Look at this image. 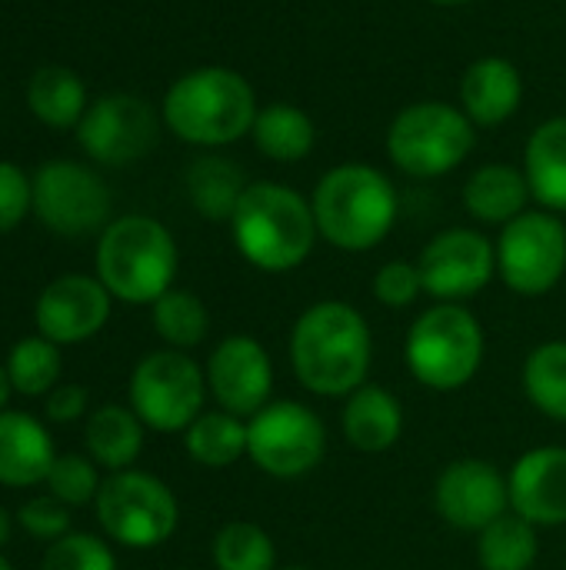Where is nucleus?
<instances>
[{"label": "nucleus", "instance_id": "nucleus-1", "mask_svg": "<svg viewBox=\"0 0 566 570\" xmlns=\"http://www.w3.org/2000/svg\"><path fill=\"white\" fill-rule=\"evenodd\" d=\"M287 357L304 391L344 401L370 381L374 334L354 304L317 301L294 321Z\"/></svg>", "mask_w": 566, "mask_h": 570}, {"label": "nucleus", "instance_id": "nucleus-2", "mask_svg": "<svg viewBox=\"0 0 566 570\" xmlns=\"http://www.w3.org/2000/svg\"><path fill=\"white\" fill-rule=\"evenodd\" d=\"M230 237L250 267L290 274L307 264L320 230L310 197L277 180H250L230 217Z\"/></svg>", "mask_w": 566, "mask_h": 570}, {"label": "nucleus", "instance_id": "nucleus-3", "mask_svg": "<svg viewBox=\"0 0 566 570\" xmlns=\"http://www.w3.org/2000/svg\"><path fill=\"white\" fill-rule=\"evenodd\" d=\"M310 207L320 240L344 254H367L390 237L400 217V194L380 167L350 160L317 180Z\"/></svg>", "mask_w": 566, "mask_h": 570}, {"label": "nucleus", "instance_id": "nucleus-4", "mask_svg": "<svg viewBox=\"0 0 566 570\" xmlns=\"http://www.w3.org/2000/svg\"><path fill=\"white\" fill-rule=\"evenodd\" d=\"M257 94L234 67H197L180 73L163 94L167 130L193 147L220 150L250 137L257 120Z\"/></svg>", "mask_w": 566, "mask_h": 570}, {"label": "nucleus", "instance_id": "nucleus-5", "mask_svg": "<svg viewBox=\"0 0 566 570\" xmlns=\"http://www.w3.org/2000/svg\"><path fill=\"white\" fill-rule=\"evenodd\" d=\"M177 264V240L157 217L123 214L100 230L97 277L123 304L160 301L173 287Z\"/></svg>", "mask_w": 566, "mask_h": 570}, {"label": "nucleus", "instance_id": "nucleus-6", "mask_svg": "<svg viewBox=\"0 0 566 570\" xmlns=\"http://www.w3.org/2000/svg\"><path fill=\"white\" fill-rule=\"evenodd\" d=\"M484 357L487 334L467 304H430L414 317L404 341L410 377L434 394L464 391L480 374Z\"/></svg>", "mask_w": 566, "mask_h": 570}, {"label": "nucleus", "instance_id": "nucleus-7", "mask_svg": "<svg viewBox=\"0 0 566 570\" xmlns=\"http://www.w3.org/2000/svg\"><path fill=\"white\" fill-rule=\"evenodd\" d=\"M474 120L447 100L407 104L387 127V157L414 180L447 177L474 154Z\"/></svg>", "mask_w": 566, "mask_h": 570}, {"label": "nucleus", "instance_id": "nucleus-8", "mask_svg": "<svg viewBox=\"0 0 566 570\" xmlns=\"http://www.w3.org/2000/svg\"><path fill=\"white\" fill-rule=\"evenodd\" d=\"M97 521L103 534L127 551H153L167 544L180 524L173 491L147 471H117L97 491Z\"/></svg>", "mask_w": 566, "mask_h": 570}, {"label": "nucleus", "instance_id": "nucleus-9", "mask_svg": "<svg viewBox=\"0 0 566 570\" xmlns=\"http://www.w3.org/2000/svg\"><path fill=\"white\" fill-rule=\"evenodd\" d=\"M207 374L187 351H150L130 374V407L157 434H183L207 404Z\"/></svg>", "mask_w": 566, "mask_h": 570}, {"label": "nucleus", "instance_id": "nucleus-10", "mask_svg": "<svg viewBox=\"0 0 566 570\" xmlns=\"http://www.w3.org/2000/svg\"><path fill=\"white\" fill-rule=\"evenodd\" d=\"M250 464L277 481H297L327 458V424L300 401H270L247 421Z\"/></svg>", "mask_w": 566, "mask_h": 570}, {"label": "nucleus", "instance_id": "nucleus-11", "mask_svg": "<svg viewBox=\"0 0 566 570\" xmlns=\"http://www.w3.org/2000/svg\"><path fill=\"white\" fill-rule=\"evenodd\" d=\"M497 277L517 297H547L566 277V224L554 210H524L500 227Z\"/></svg>", "mask_w": 566, "mask_h": 570}, {"label": "nucleus", "instance_id": "nucleus-12", "mask_svg": "<svg viewBox=\"0 0 566 570\" xmlns=\"http://www.w3.org/2000/svg\"><path fill=\"white\" fill-rule=\"evenodd\" d=\"M33 217L60 237H87L110 224L107 184L77 160H47L33 174Z\"/></svg>", "mask_w": 566, "mask_h": 570}, {"label": "nucleus", "instance_id": "nucleus-13", "mask_svg": "<svg viewBox=\"0 0 566 570\" xmlns=\"http://www.w3.org/2000/svg\"><path fill=\"white\" fill-rule=\"evenodd\" d=\"M417 267L424 294L437 304H464L497 277V247L477 227H447L424 244Z\"/></svg>", "mask_w": 566, "mask_h": 570}, {"label": "nucleus", "instance_id": "nucleus-14", "mask_svg": "<svg viewBox=\"0 0 566 570\" xmlns=\"http://www.w3.org/2000/svg\"><path fill=\"white\" fill-rule=\"evenodd\" d=\"M157 137L160 117L137 94H103L77 124V140L83 154L107 167H123L147 157Z\"/></svg>", "mask_w": 566, "mask_h": 570}, {"label": "nucleus", "instance_id": "nucleus-15", "mask_svg": "<svg viewBox=\"0 0 566 570\" xmlns=\"http://www.w3.org/2000/svg\"><path fill=\"white\" fill-rule=\"evenodd\" d=\"M434 508L440 521L464 534H480L510 511L507 474L484 458L450 461L434 484Z\"/></svg>", "mask_w": 566, "mask_h": 570}, {"label": "nucleus", "instance_id": "nucleus-16", "mask_svg": "<svg viewBox=\"0 0 566 570\" xmlns=\"http://www.w3.org/2000/svg\"><path fill=\"white\" fill-rule=\"evenodd\" d=\"M203 374L217 407L244 421H250L274 401V361L267 347L250 334L224 337L210 351Z\"/></svg>", "mask_w": 566, "mask_h": 570}, {"label": "nucleus", "instance_id": "nucleus-17", "mask_svg": "<svg viewBox=\"0 0 566 570\" xmlns=\"http://www.w3.org/2000/svg\"><path fill=\"white\" fill-rule=\"evenodd\" d=\"M110 301L113 297L100 284V277L63 274L40 291L33 324L40 337L53 344H83L110 321Z\"/></svg>", "mask_w": 566, "mask_h": 570}, {"label": "nucleus", "instance_id": "nucleus-18", "mask_svg": "<svg viewBox=\"0 0 566 570\" xmlns=\"http://www.w3.org/2000/svg\"><path fill=\"white\" fill-rule=\"evenodd\" d=\"M510 511L540 528L566 524V448L544 444L524 451L510 474Z\"/></svg>", "mask_w": 566, "mask_h": 570}, {"label": "nucleus", "instance_id": "nucleus-19", "mask_svg": "<svg viewBox=\"0 0 566 570\" xmlns=\"http://www.w3.org/2000/svg\"><path fill=\"white\" fill-rule=\"evenodd\" d=\"M524 104V73L514 60L500 53L477 57L460 77V110L474 127L490 130L517 117Z\"/></svg>", "mask_w": 566, "mask_h": 570}, {"label": "nucleus", "instance_id": "nucleus-20", "mask_svg": "<svg viewBox=\"0 0 566 570\" xmlns=\"http://www.w3.org/2000/svg\"><path fill=\"white\" fill-rule=\"evenodd\" d=\"M404 424L407 421H404L400 401L380 384L367 381L350 397H344L340 431H344V441L360 454H384L397 448V441L404 438Z\"/></svg>", "mask_w": 566, "mask_h": 570}, {"label": "nucleus", "instance_id": "nucleus-21", "mask_svg": "<svg viewBox=\"0 0 566 570\" xmlns=\"http://www.w3.org/2000/svg\"><path fill=\"white\" fill-rule=\"evenodd\" d=\"M57 461L47 428L23 411H0V484L37 488Z\"/></svg>", "mask_w": 566, "mask_h": 570}, {"label": "nucleus", "instance_id": "nucleus-22", "mask_svg": "<svg viewBox=\"0 0 566 570\" xmlns=\"http://www.w3.org/2000/svg\"><path fill=\"white\" fill-rule=\"evenodd\" d=\"M460 197H464V210L477 224H490V227L510 224L514 217L530 210V200H534L524 167H510V164H484V167H477L464 180Z\"/></svg>", "mask_w": 566, "mask_h": 570}, {"label": "nucleus", "instance_id": "nucleus-23", "mask_svg": "<svg viewBox=\"0 0 566 570\" xmlns=\"http://www.w3.org/2000/svg\"><path fill=\"white\" fill-rule=\"evenodd\" d=\"M143 421L133 414V407L127 404H103L97 411H90L87 428H83V444H87V458L97 468H107L110 474L117 471H130L143 451Z\"/></svg>", "mask_w": 566, "mask_h": 570}, {"label": "nucleus", "instance_id": "nucleus-24", "mask_svg": "<svg viewBox=\"0 0 566 570\" xmlns=\"http://www.w3.org/2000/svg\"><path fill=\"white\" fill-rule=\"evenodd\" d=\"M524 174L544 210L566 214V114L544 120L524 147Z\"/></svg>", "mask_w": 566, "mask_h": 570}, {"label": "nucleus", "instance_id": "nucleus-25", "mask_svg": "<svg viewBox=\"0 0 566 570\" xmlns=\"http://www.w3.org/2000/svg\"><path fill=\"white\" fill-rule=\"evenodd\" d=\"M250 140L274 164H300L317 147V124L304 107L290 100H274L257 110Z\"/></svg>", "mask_w": 566, "mask_h": 570}, {"label": "nucleus", "instance_id": "nucleus-26", "mask_svg": "<svg viewBox=\"0 0 566 570\" xmlns=\"http://www.w3.org/2000/svg\"><path fill=\"white\" fill-rule=\"evenodd\" d=\"M247 184L250 180L244 177V170L220 154H200L187 167V197L193 210L214 224H230Z\"/></svg>", "mask_w": 566, "mask_h": 570}, {"label": "nucleus", "instance_id": "nucleus-27", "mask_svg": "<svg viewBox=\"0 0 566 570\" xmlns=\"http://www.w3.org/2000/svg\"><path fill=\"white\" fill-rule=\"evenodd\" d=\"M183 451L207 471H227L247 458V421L227 411H203L183 431Z\"/></svg>", "mask_w": 566, "mask_h": 570}, {"label": "nucleus", "instance_id": "nucleus-28", "mask_svg": "<svg viewBox=\"0 0 566 570\" xmlns=\"http://www.w3.org/2000/svg\"><path fill=\"white\" fill-rule=\"evenodd\" d=\"M33 117L53 130H70L87 114V87L70 67H40L27 83Z\"/></svg>", "mask_w": 566, "mask_h": 570}, {"label": "nucleus", "instance_id": "nucleus-29", "mask_svg": "<svg viewBox=\"0 0 566 570\" xmlns=\"http://www.w3.org/2000/svg\"><path fill=\"white\" fill-rule=\"evenodd\" d=\"M520 387L537 414L566 424V341H544L524 357Z\"/></svg>", "mask_w": 566, "mask_h": 570}, {"label": "nucleus", "instance_id": "nucleus-30", "mask_svg": "<svg viewBox=\"0 0 566 570\" xmlns=\"http://www.w3.org/2000/svg\"><path fill=\"white\" fill-rule=\"evenodd\" d=\"M540 558L537 528L514 511L497 518L477 534V564L480 570H534Z\"/></svg>", "mask_w": 566, "mask_h": 570}, {"label": "nucleus", "instance_id": "nucleus-31", "mask_svg": "<svg viewBox=\"0 0 566 570\" xmlns=\"http://www.w3.org/2000/svg\"><path fill=\"white\" fill-rule=\"evenodd\" d=\"M157 337L173 351H193L210 334V311L193 291L170 287L160 301L150 304Z\"/></svg>", "mask_w": 566, "mask_h": 570}, {"label": "nucleus", "instance_id": "nucleus-32", "mask_svg": "<svg viewBox=\"0 0 566 570\" xmlns=\"http://www.w3.org/2000/svg\"><path fill=\"white\" fill-rule=\"evenodd\" d=\"M214 570H277V544L254 521H227L210 541Z\"/></svg>", "mask_w": 566, "mask_h": 570}, {"label": "nucleus", "instance_id": "nucleus-33", "mask_svg": "<svg viewBox=\"0 0 566 570\" xmlns=\"http://www.w3.org/2000/svg\"><path fill=\"white\" fill-rule=\"evenodd\" d=\"M7 374L17 394L23 397H43L57 387L60 381V344L47 341V337H23L10 347L7 354Z\"/></svg>", "mask_w": 566, "mask_h": 570}, {"label": "nucleus", "instance_id": "nucleus-34", "mask_svg": "<svg viewBox=\"0 0 566 570\" xmlns=\"http://www.w3.org/2000/svg\"><path fill=\"white\" fill-rule=\"evenodd\" d=\"M43 484L60 504L83 508V504L97 501V491L103 481L97 478V464L87 454H57Z\"/></svg>", "mask_w": 566, "mask_h": 570}, {"label": "nucleus", "instance_id": "nucleus-35", "mask_svg": "<svg viewBox=\"0 0 566 570\" xmlns=\"http://www.w3.org/2000/svg\"><path fill=\"white\" fill-rule=\"evenodd\" d=\"M40 570H117V558L110 544L97 534H77L47 544Z\"/></svg>", "mask_w": 566, "mask_h": 570}, {"label": "nucleus", "instance_id": "nucleus-36", "mask_svg": "<svg viewBox=\"0 0 566 570\" xmlns=\"http://www.w3.org/2000/svg\"><path fill=\"white\" fill-rule=\"evenodd\" d=\"M370 287H374V297L390 311H404L424 297V281H420L417 261H387L374 274Z\"/></svg>", "mask_w": 566, "mask_h": 570}, {"label": "nucleus", "instance_id": "nucleus-37", "mask_svg": "<svg viewBox=\"0 0 566 570\" xmlns=\"http://www.w3.org/2000/svg\"><path fill=\"white\" fill-rule=\"evenodd\" d=\"M17 521H20V528H23L30 538L47 541V544H53V541H60V538L70 534V511H67V504H60L53 494H47V498H30V501L17 511Z\"/></svg>", "mask_w": 566, "mask_h": 570}, {"label": "nucleus", "instance_id": "nucleus-38", "mask_svg": "<svg viewBox=\"0 0 566 570\" xmlns=\"http://www.w3.org/2000/svg\"><path fill=\"white\" fill-rule=\"evenodd\" d=\"M30 210H33L30 177L17 164L0 160V234L13 230Z\"/></svg>", "mask_w": 566, "mask_h": 570}, {"label": "nucleus", "instance_id": "nucleus-39", "mask_svg": "<svg viewBox=\"0 0 566 570\" xmlns=\"http://www.w3.org/2000/svg\"><path fill=\"white\" fill-rule=\"evenodd\" d=\"M87 401H90L87 387H80V384H57L47 394V417L57 421V424H70V421L83 417Z\"/></svg>", "mask_w": 566, "mask_h": 570}, {"label": "nucleus", "instance_id": "nucleus-40", "mask_svg": "<svg viewBox=\"0 0 566 570\" xmlns=\"http://www.w3.org/2000/svg\"><path fill=\"white\" fill-rule=\"evenodd\" d=\"M10 394H13V384H10V374H7V367L0 364V411H7V401H10Z\"/></svg>", "mask_w": 566, "mask_h": 570}, {"label": "nucleus", "instance_id": "nucleus-41", "mask_svg": "<svg viewBox=\"0 0 566 570\" xmlns=\"http://www.w3.org/2000/svg\"><path fill=\"white\" fill-rule=\"evenodd\" d=\"M7 541H10V514L0 508V548H3Z\"/></svg>", "mask_w": 566, "mask_h": 570}, {"label": "nucleus", "instance_id": "nucleus-42", "mask_svg": "<svg viewBox=\"0 0 566 570\" xmlns=\"http://www.w3.org/2000/svg\"><path fill=\"white\" fill-rule=\"evenodd\" d=\"M427 3H434V7H447V10H454V7H467V3H474V0H427Z\"/></svg>", "mask_w": 566, "mask_h": 570}, {"label": "nucleus", "instance_id": "nucleus-43", "mask_svg": "<svg viewBox=\"0 0 566 570\" xmlns=\"http://www.w3.org/2000/svg\"><path fill=\"white\" fill-rule=\"evenodd\" d=\"M0 570H13V568H10V561H7L3 554H0Z\"/></svg>", "mask_w": 566, "mask_h": 570}, {"label": "nucleus", "instance_id": "nucleus-44", "mask_svg": "<svg viewBox=\"0 0 566 570\" xmlns=\"http://www.w3.org/2000/svg\"><path fill=\"white\" fill-rule=\"evenodd\" d=\"M277 570H310V568H277Z\"/></svg>", "mask_w": 566, "mask_h": 570}]
</instances>
